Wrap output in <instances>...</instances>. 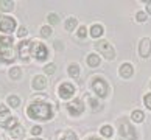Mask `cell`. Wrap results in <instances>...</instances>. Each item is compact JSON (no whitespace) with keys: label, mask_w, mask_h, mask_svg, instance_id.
<instances>
[{"label":"cell","mask_w":151,"mask_h":140,"mask_svg":"<svg viewBox=\"0 0 151 140\" xmlns=\"http://www.w3.org/2000/svg\"><path fill=\"white\" fill-rule=\"evenodd\" d=\"M27 114L33 120H50L53 117V109L45 101H35L28 106Z\"/></svg>","instance_id":"obj_1"},{"label":"cell","mask_w":151,"mask_h":140,"mask_svg":"<svg viewBox=\"0 0 151 140\" xmlns=\"http://www.w3.org/2000/svg\"><path fill=\"white\" fill-rule=\"evenodd\" d=\"M16 125H19L17 118H16V117H11L9 109L6 108V106H0V126L6 128V129L11 131Z\"/></svg>","instance_id":"obj_2"},{"label":"cell","mask_w":151,"mask_h":140,"mask_svg":"<svg viewBox=\"0 0 151 140\" xmlns=\"http://www.w3.org/2000/svg\"><path fill=\"white\" fill-rule=\"evenodd\" d=\"M95 48H97L98 53H101L106 59H114L115 58V50L112 48V45L108 42V41H98L95 44Z\"/></svg>","instance_id":"obj_3"},{"label":"cell","mask_w":151,"mask_h":140,"mask_svg":"<svg viewBox=\"0 0 151 140\" xmlns=\"http://www.w3.org/2000/svg\"><path fill=\"white\" fill-rule=\"evenodd\" d=\"M31 55L37 61H45L48 58V50L41 42H31Z\"/></svg>","instance_id":"obj_4"},{"label":"cell","mask_w":151,"mask_h":140,"mask_svg":"<svg viewBox=\"0 0 151 140\" xmlns=\"http://www.w3.org/2000/svg\"><path fill=\"white\" fill-rule=\"evenodd\" d=\"M119 126H120V134L123 137H126L128 140H136V131H134V128L129 125V121H126L125 118H122L120 123H119Z\"/></svg>","instance_id":"obj_5"},{"label":"cell","mask_w":151,"mask_h":140,"mask_svg":"<svg viewBox=\"0 0 151 140\" xmlns=\"http://www.w3.org/2000/svg\"><path fill=\"white\" fill-rule=\"evenodd\" d=\"M92 89H93V92L101 98L108 95V83H106L103 78H95L93 83H92Z\"/></svg>","instance_id":"obj_6"},{"label":"cell","mask_w":151,"mask_h":140,"mask_svg":"<svg viewBox=\"0 0 151 140\" xmlns=\"http://www.w3.org/2000/svg\"><path fill=\"white\" fill-rule=\"evenodd\" d=\"M17 52H19V58L22 61H28L30 55H31V42L30 41H22L17 47Z\"/></svg>","instance_id":"obj_7"},{"label":"cell","mask_w":151,"mask_h":140,"mask_svg":"<svg viewBox=\"0 0 151 140\" xmlns=\"http://www.w3.org/2000/svg\"><path fill=\"white\" fill-rule=\"evenodd\" d=\"M67 111H69L70 115L78 117V115L83 114V111H84V104H83L81 100H73L72 103L67 104Z\"/></svg>","instance_id":"obj_8"},{"label":"cell","mask_w":151,"mask_h":140,"mask_svg":"<svg viewBox=\"0 0 151 140\" xmlns=\"http://www.w3.org/2000/svg\"><path fill=\"white\" fill-rule=\"evenodd\" d=\"M58 93L63 100H69V98H72V95L75 93V87L72 86L70 83H63L58 89Z\"/></svg>","instance_id":"obj_9"},{"label":"cell","mask_w":151,"mask_h":140,"mask_svg":"<svg viewBox=\"0 0 151 140\" xmlns=\"http://www.w3.org/2000/svg\"><path fill=\"white\" fill-rule=\"evenodd\" d=\"M14 28H16V20L13 17H2V20H0V31L6 33L8 36V33L14 31Z\"/></svg>","instance_id":"obj_10"},{"label":"cell","mask_w":151,"mask_h":140,"mask_svg":"<svg viewBox=\"0 0 151 140\" xmlns=\"http://www.w3.org/2000/svg\"><path fill=\"white\" fill-rule=\"evenodd\" d=\"M0 58L6 62L14 61V53H13V45H0Z\"/></svg>","instance_id":"obj_11"},{"label":"cell","mask_w":151,"mask_h":140,"mask_svg":"<svg viewBox=\"0 0 151 140\" xmlns=\"http://www.w3.org/2000/svg\"><path fill=\"white\" fill-rule=\"evenodd\" d=\"M150 52H151V39L143 37L140 41V45H139V53H140L142 58H148Z\"/></svg>","instance_id":"obj_12"},{"label":"cell","mask_w":151,"mask_h":140,"mask_svg":"<svg viewBox=\"0 0 151 140\" xmlns=\"http://www.w3.org/2000/svg\"><path fill=\"white\" fill-rule=\"evenodd\" d=\"M45 87H47V80L42 75H37V76L33 78V89H36V90H44Z\"/></svg>","instance_id":"obj_13"},{"label":"cell","mask_w":151,"mask_h":140,"mask_svg":"<svg viewBox=\"0 0 151 140\" xmlns=\"http://www.w3.org/2000/svg\"><path fill=\"white\" fill-rule=\"evenodd\" d=\"M132 73H134V69H132V65L129 62H125V64L120 65V75L123 78H131Z\"/></svg>","instance_id":"obj_14"},{"label":"cell","mask_w":151,"mask_h":140,"mask_svg":"<svg viewBox=\"0 0 151 140\" xmlns=\"http://www.w3.org/2000/svg\"><path fill=\"white\" fill-rule=\"evenodd\" d=\"M9 134H11V137H14V139H22L24 134H25V131H24V128H22L20 125H16L13 129L9 131Z\"/></svg>","instance_id":"obj_15"},{"label":"cell","mask_w":151,"mask_h":140,"mask_svg":"<svg viewBox=\"0 0 151 140\" xmlns=\"http://www.w3.org/2000/svg\"><path fill=\"white\" fill-rule=\"evenodd\" d=\"M14 8V2H11V0H0V9L5 11V13H8Z\"/></svg>","instance_id":"obj_16"},{"label":"cell","mask_w":151,"mask_h":140,"mask_svg":"<svg viewBox=\"0 0 151 140\" xmlns=\"http://www.w3.org/2000/svg\"><path fill=\"white\" fill-rule=\"evenodd\" d=\"M103 34V27L101 25H98V24H95L91 27V36L92 37H100Z\"/></svg>","instance_id":"obj_17"},{"label":"cell","mask_w":151,"mask_h":140,"mask_svg":"<svg viewBox=\"0 0 151 140\" xmlns=\"http://www.w3.org/2000/svg\"><path fill=\"white\" fill-rule=\"evenodd\" d=\"M80 65L78 64H70L69 65V75L72 76V78H78L80 76Z\"/></svg>","instance_id":"obj_18"},{"label":"cell","mask_w":151,"mask_h":140,"mask_svg":"<svg viewBox=\"0 0 151 140\" xmlns=\"http://www.w3.org/2000/svg\"><path fill=\"white\" fill-rule=\"evenodd\" d=\"M76 25H78V20L75 17H70V19L65 20V30L67 31H73L76 28Z\"/></svg>","instance_id":"obj_19"},{"label":"cell","mask_w":151,"mask_h":140,"mask_svg":"<svg viewBox=\"0 0 151 140\" xmlns=\"http://www.w3.org/2000/svg\"><path fill=\"white\" fill-rule=\"evenodd\" d=\"M87 64L91 67H98L100 65V58L97 55H89L87 56Z\"/></svg>","instance_id":"obj_20"},{"label":"cell","mask_w":151,"mask_h":140,"mask_svg":"<svg viewBox=\"0 0 151 140\" xmlns=\"http://www.w3.org/2000/svg\"><path fill=\"white\" fill-rule=\"evenodd\" d=\"M8 104L11 106V108H19L20 98L17 97V95H9V97H8Z\"/></svg>","instance_id":"obj_21"},{"label":"cell","mask_w":151,"mask_h":140,"mask_svg":"<svg viewBox=\"0 0 151 140\" xmlns=\"http://www.w3.org/2000/svg\"><path fill=\"white\" fill-rule=\"evenodd\" d=\"M22 76V70L19 67H13V69L9 70V78H13V80H19Z\"/></svg>","instance_id":"obj_22"},{"label":"cell","mask_w":151,"mask_h":140,"mask_svg":"<svg viewBox=\"0 0 151 140\" xmlns=\"http://www.w3.org/2000/svg\"><path fill=\"white\" fill-rule=\"evenodd\" d=\"M100 132H101V136H103V137H111V136L114 134L112 128H111L109 125H104V126H101V129H100Z\"/></svg>","instance_id":"obj_23"},{"label":"cell","mask_w":151,"mask_h":140,"mask_svg":"<svg viewBox=\"0 0 151 140\" xmlns=\"http://www.w3.org/2000/svg\"><path fill=\"white\" fill-rule=\"evenodd\" d=\"M131 118H132L134 121L140 123V121H143L145 115H143V112H142V111H134V112H132V115H131Z\"/></svg>","instance_id":"obj_24"},{"label":"cell","mask_w":151,"mask_h":140,"mask_svg":"<svg viewBox=\"0 0 151 140\" xmlns=\"http://www.w3.org/2000/svg\"><path fill=\"white\" fill-rule=\"evenodd\" d=\"M0 45H13V37L11 36H2L0 37Z\"/></svg>","instance_id":"obj_25"},{"label":"cell","mask_w":151,"mask_h":140,"mask_svg":"<svg viewBox=\"0 0 151 140\" xmlns=\"http://www.w3.org/2000/svg\"><path fill=\"white\" fill-rule=\"evenodd\" d=\"M47 19H48V22H50L52 25H55V24H58V22H59L58 14H55V13H50V14L47 16Z\"/></svg>","instance_id":"obj_26"},{"label":"cell","mask_w":151,"mask_h":140,"mask_svg":"<svg viewBox=\"0 0 151 140\" xmlns=\"http://www.w3.org/2000/svg\"><path fill=\"white\" fill-rule=\"evenodd\" d=\"M41 36H42V37L52 36V28H50V27H42V28H41Z\"/></svg>","instance_id":"obj_27"},{"label":"cell","mask_w":151,"mask_h":140,"mask_svg":"<svg viewBox=\"0 0 151 140\" xmlns=\"http://www.w3.org/2000/svg\"><path fill=\"white\" fill-rule=\"evenodd\" d=\"M55 70H56V65H55V64H47L45 67H44V72H45V73H48V75L55 73Z\"/></svg>","instance_id":"obj_28"},{"label":"cell","mask_w":151,"mask_h":140,"mask_svg":"<svg viewBox=\"0 0 151 140\" xmlns=\"http://www.w3.org/2000/svg\"><path fill=\"white\" fill-rule=\"evenodd\" d=\"M61 140H78V139H76V136H75V134L72 132V131H67L64 136H63V139H61Z\"/></svg>","instance_id":"obj_29"},{"label":"cell","mask_w":151,"mask_h":140,"mask_svg":"<svg viewBox=\"0 0 151 140\" xmlns=\"http://www.w3.org/2000/svg\"><path fill=\"white\" fill-rule=\"evenodd\" d=\"M87 36V28L86 27H80V30H78V37H86Z\"/></svg>","instance_id":"obj_30"},{"label":"cell","mask_w":151,"mask_h":140,"mask_svg":"<svg viewBox=\"0 0 151 140\" xmlns=\"http://www.w3.org/2000/svg\"><path fill=\"white\" fill-rule=\"evenodd\" d=\"M27 34H28L27 28H25V27H20V28H19V31H17V36H19V37H25Z\"/></svg>","instance_id":"obj_31"},{"label":"cell","mask_w":151,"mask_h":140,"mask_svg":"<svg viewBox=\"0 0 151 140\" xmlns=\"http://www.w3.org/2000/svg\"><path fill=\"white\" fill-rule=\"evenodd\" d=\"M89 103H91V106H92V108H93V111H98L100 108H98V101H97V100H93V98H89Z\"/></svg>","instance_id":"obj_32"},{"label":"cell","mask_w":151,"mask_h":140,"mask_svg":"<svg viewBox=\"0 0 151 140\" xmlns=\"http://www.w3.org/2000/svg\"><path fill=\"white\" fill-rule=\"evenodd\" d=\"M41 132H42V128H41V126H33V129H31L33 136H39Z\"/></svg>","instance_id":"obj_33"},{"label":"cell","mask_w":151,"mask_h":140,"mask_svg":"<svg viewBox=\"0 0 151 140\" xmlns=\"http://www.w3.org/2000/svg\"><path fill=\"white\" fill-rule=\"evenodd\" d=\"M145 106H147L148 109H151V93L145 95Z\"/></svg>","instance_id":"obj_34"},{"label":"cell","mask_w":151,"mask_h":140,"mask_svg":"<svg viewBox=\"0 0 151 140\" xmlns=\"http://www.w3.org/2000/svg\"><path fill=\"white\" fill-rule=\"evenodd\" d=\"M137 20L139 22H145V20H147V14L142 13V11H140V13H137Z\"/></svg>","instance_id":"obj_35"},{"label":"cell","mask_w":151,"mask_h":140,"mask_svg":"<svg viewBox=\"0 0 151 140\" xmlns=\"http://www.w3.org/2000/svg\"><path fill=\"white\" fill-rule=\"evenodd\" d=\"M55 47H56L58 50H61V48H63V45H61V42H55Z\"/></svg>","instance_id":"obj_36"},{"label":"cell","mask_w":151,"mask_h":140,"mask_svg":"<svg viewBox=\"0 0 151 140\" xmlns=\"http://www.w3.org/2000/svg\"><path fill=\"white\" fill-rule=\"evenodd\" d=\"M147 11L151 14V2H148V6H147Z\"/></svg>","instance_id":"obj_37"},{"label":"cell","mask_w":151,"mask_h":140,"mask_svg":"<svg viewBox=\"0 0 151 140\" xmlns=\"http://www.w3.org/2000/svg\"><path fill=\"white\" fill-rule=\"evenodd\" d=\"M87 140H100V139H97V137H91V139H87Z\"/></svg>","instance_id":"obj_38"},{"label":"cell","mask_w":151,"mask_h":140,"mask_svg":"<svg viewBox=\"0 0 151 140\" xmlns=\"http://www.w3.org/2000/svg\"><path fill=\"white\" fill-rule=\"evenodd\" d=\"M31 140H41V139H31Z\"/></svg>","instance_id":"obj_39"},{"label":"cell","mask_w":151,"mask_h":140,"mask_svg":"<svg viewBox=\"0 0 151 140\" xmlns=\"http://www.w3.org/2000/svg\"><path fill=\"white\" fill-rule=\"evenodd\" d=\"M0 62H2V58H0Z\"/></svg>","instance_id":"obj_40"},{"label":"cell","mask_w":151,"mask_h":140,"mask_svg":"<svg viewBox=\"0 0 151 140\" xmlns=\"http://www.w3.org/2000/svg\"><path fill=\"white\" fill-rule=\"evenodd\" d=\"M150 86H151V83H150Z\"/></svg>","instance_id":"obj_41"},{"label":"cell","mask_w":151,"mask_h":140,"mask_svg":"<svg viewBox=\"0 0 151 140\" xmlns=\"http://www.w3.org/2000/svg\"><path fill=\"white\" fill-rule=\"evenodd\" d=\"M120 140H123V139H120Z\"/></svg>","instance_id":"obj_42"},{"label":"cell","mask_w":151,"mask_h":140,"mask_svg":"<svg viewBox=\"0 0 151 140\" xmlns=\"http://www.w3.org/2000/svg\"><path fill=\"white\" fill-rule=\"evenodd\" d=\"M0 19H2V17H0Z\"/></svg>","instance_id":"obj_43"}]
</instances>
